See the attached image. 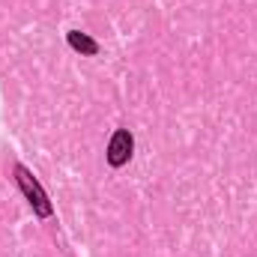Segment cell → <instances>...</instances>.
<instances>
[{"label":"cell","mask_w":257,"mask_h":257,"mask_svg":"<svg viewBox=\"0 0 257 257\" xmlns=\"http://www.w3.org/2000/svg\"><path fill=\"white\" fill-rule=\"evenodd\" d=\"M69 45H72L75 51H81L84 57L99 54V42H96V39H90V36H87V33H81V30H72V33H69Z\"/></svg>","instance_id":"obj_3"},{"label":"cell","mask_w":257,"mask_h":257,"mask_svg":"<svg viewBox=\"0 0 257 257\" xmlns=\"http://www.w3.org/2000/svg\"><path fill=\"white\" fill-rule=\"evenodd\" d=\"M132 150H135L132 132H128V128H117V132L111 135V144H108L105 159H108L111 168H123V165H128V159H132Z\"/></svg>","instance_id":"obj_2"},{"label":"cell","mask_w":257,"mask_h":257,"mask_svg":"<svg viewBox=\"0 0 257 257\" xmlns=\"http://www.w3.org/2000/svg\"><path fill=\"white\" fill-rule=\"evenodd\" d=\"M15 180H18V186H21V192L27 197V203L33 206V212L39 215V218H48L54 209H51V203H48V194L42 192V186L36 183V177L24 168V165H15Z\"/></svg>","instance_id":"obj_1"}]
</instances>
